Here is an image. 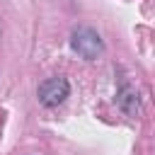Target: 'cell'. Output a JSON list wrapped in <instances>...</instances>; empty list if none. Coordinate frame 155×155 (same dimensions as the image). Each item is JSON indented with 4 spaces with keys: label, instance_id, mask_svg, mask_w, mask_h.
Masks as SVG:
<instances>
[{
    "label": "cell",
    "instance_id": "7a4b0ae2",
    "mask_svg": "<svg viewBox=\"0 0 155 155\" xmlns=\"http://www.w3.org/2000/svg\"><path fill=\"white\" fill-rule=\"evenodd\" d=\"M68 94H70V82L63 78V75H53V78H46L41 85H39V90H36V97H39V102L44 104V107H58V104H63L65 99H68Z\"/></svg>",
    "mask_w": 155,
    "mask_h": 155
},
{
    "label": "cell",
    "instance_id": "3957f363",
    "mask_svg": "<svg viewBox=\"0 0 155 155\" xmlns=\"http://www.w3.org/2000/svg\"><path fill=\"white\" fill-rule=\"evenodd\" d=\"M116 107L126 114V116H136L140 111V94L133 85H121L116 92Z\"/></svg>",
    "mask_w": 155,
    "mask_h": 155
},
{
    "label": "cell",
    "instance_id": "6da1fadb",
    "mask_svg": "<svg viewBox=\"0 0 155 155\" xmlns=\"http://www.w3.org/2000/svg\"><path fill=\"white\" fill-rule=\"evenodd\" d=\"M70 48L85 61H97L104 53V41L92 27H80L70 34Z\"/></svg>",
    "mask_w": 155,
    "mask_h": 155
}]
</instances>
